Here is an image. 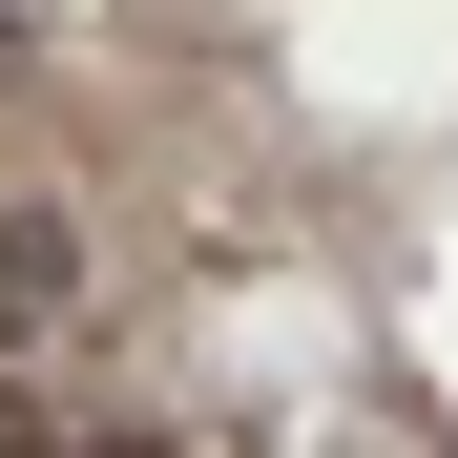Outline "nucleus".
Segmentation results:
<instances>
[{
    "mask_svg": "<svg viewBox=\"0 0 458 458\" xmlns=\"http://www.w3.org/2000/svg\"><path fill=\"white\" fill-rule=\"evenodd\" d=\"M63 292H84V229H63V208H0V334L63 313Z\"/></svg>",
    "mask_w": 458,
    "mask_h": 458,
    "instance_id": "nucleus-1",
    "label": "nucleus"
}]
</instances>
